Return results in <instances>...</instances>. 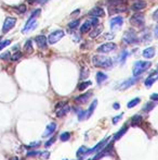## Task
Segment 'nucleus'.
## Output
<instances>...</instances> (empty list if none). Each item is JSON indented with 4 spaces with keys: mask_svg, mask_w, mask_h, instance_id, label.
<instances>
[{
    "mask_svg": "<svg viewBox=\"0 0 158 160\" xmlns=\"http://www.w3.org/2000/svg\"><path fill=\"white\" fill-rule=\"evenodd\" d=\"M93 66L97 68H110L113 66V60L109 57H105V56H94L92 58Z\"/></svg>",
    "mask_w": 158,
    "mask_h": 160,
    "instance_id": "nucleus-1",
    "label": "nucleus"
},
{
    "mask_svg": "<svg viewBox=\"0 0 158 160\" xmlns=\"http://www.w3.org/2000/svg\"><path fill=\"white\" fill-rule=\"evenodd\" d=\"M151 66H152V62H149V61H136L133 66V69H132L133 76L141 75L143 72H145L147 69H149Z\"/></svg>",
    "mask_w": 158,
    "mask_h": 160,
    "instance_id": "nucleus-2",
    "label": "nucleus"
},
{
    "mask_svg": "<svg viewBox=\"0 0 158 160\" xmlns=\"http://www.w3.org/2000/svg\"><path fill=\"white\" fill-rule=\"evenodd\" d=\"M39 13H40V10H37V11H35L30 15V17H29V20L27 21V23L25 24V27L23 28V33L24 34H26V33H28V32H30V31H33L34 28L36 27L37 26V22H36V17H37Z\"/></svg>",
    "mask_w": 158,
    "mask_h": 160,
    "instance_id": "nucleus-3",
    "label": "nucleus"
},
{
    "mask_svg": "<svg viewBox=\"0 0 158 160\" xmlns=\"http://www.w3.org/2000/svg\"><path fill=\"white\" fill-rule=\"evenodd\" d=\"M122 40L125 42L126 44H128V45L138 44V43L140 42V39L138 38L136 34L134 33L133 31H131V29L125 32V34H124V37H122Z\"/></svg>",
    "mask_w": 158,
    "mask_h": 160,
    "instance_id": "nucleus-4",
    "label": "nucleus"
},
{
    "mask_svg": "<svg viewBox=\"0 0 158 160\" xmlns=\"http://www.w3.org/2000/svg\"><path fill=\"white\" fill-rule=\"evenodd\" d=\"M64 35H65V32H64L63 29H56V31L52 32V33L48 36V42H49V44H51V45L56 44L59 40H61V39L64 37Z\"/></svg>",
    "mask_w": 158,
    "mask_h": 160,
    "instance_id": "nucleus-5",
    "label": "nucleus"
},
{
    "mask_svg": "<svg viewBox=\"0 0 158 160\" xmlns=\"http://www.w3.org/2000/svg\"><path fill=\"white\" fill-rule=\"evenodd\" d=\"M144 14L143 13H134L130 19V23L136 27H143L144 26Z\"/></svg>",
    "mask_w": 158,
    "mask_h": 160,
    "instance_id": "nucleus-6",
    "label": "nucleus"
},
{
    "mask_svg": "<svg viewBox=\"0 0 158 160\" xmlns=\"http://www.w3.org/2000/svg\"><path fill=\"white\" fill-rule=\"evenodd\" d=\"M99 23V19L97 17H93L91 19H89L88 21L83 23L81 25V27H80V32L81 33H88L92 26H97Z\"/></svg>",
    "mask_w": 158,
    "mask_h": 160,
    "instance_id": "nucleus-7",
    "label": "nucleus"
},
{
    "mask_svg": "<svg viewBox=\"0 0 158 160\" xmlns=\"http://www.w3.org/2000/svg\"><path fill=\"white\" fill-rule=\"evenodd\" d=\"M113 143H114V141H113L112 143L107 144V145L105 146V148L102 149L101 151H99L98 154L94 156L93 160H100L101 158H103L104 156H108V155L113 154Z\"/></svg>",
    "mask_w": 158,
    "mask_h": 160,
    "instance_id": "nucleus-8",
    "label": "nucleus"
},
{
    "mask_svg": "<svg viewBox=\"0 0 158 160\" xmlns=\"http://www.w3.org/2000/svg\"><path fill=\"white\" fill-rule=\"evenodd\" d=\"M15 23H17V19H15V17H7L5 23H3L2 32H3V33H8L11 28L14 27Z\"/></svg>",
    "mask_w": 158,
    "mask_h": 160,
    "instance_id": "nucleus-9",
    "label": "nucleus"
},
{
    "mask_svg": "<svg viewBox=\"0 0 158 160\" xmlns=\"http://www.w3.org/2000/svg\"><path fill=\"white\" fill-rule=\"evenodd\" d=\"M110 28L113 31H116V29H119L121 27V25L124 24V19L121 17H115L110 20Z\"/></svg>",
    "mask_w": 158,
    "mask_h": 160,
    "instance_id": "nucleus-10",
    "label": "nucleus"
},
{
    "mask_svg": "<svg viewBox=\"0 0 158 160\" xmlns=\"http://www.w3.org/2000/svg\"><path fill=\"white\" fill-rule=\"evenodd\" d=\"M114 49H116V44L114 43H106V44L101 45L98 48L99 52H103V54H107V52H110Z\"/></svg>",
    "mask_w": 158,
    "mask_h": 160,
    "instance_id": "nucleus-11",
    "label": "nucleus"
},
{
    "mask_svg": "<svg viewBox=\"0 0 158 160\" xmlns=\"http://www.w3.org/2000/svg\"><path fill=\"white\" fill-rule=\"evenodd\" d=\"M136 82H138V76H134L133 78H129V80L125 81L124 83H121L119 86H118V88L119 89H127V88H129L130 86H132V85H134Z\"/></svg>",
    "mask_w": 158,
    "mask_h": 160,
    "instance_id": "nucleus-12",
    "label": "nucleus"
},
{
    "mask_svg": "<svg viewBox=\"0 0 158 160\" xmlns=\"http://www.w3.org/2000/svg\"><path fill=\"white\" fill-rule=\"evenodd\" d=\"M108 139H109V137H106V138H104V139H102V141H101L100 143H98V145H95L93 148L88 149V153H98V151H100V149L103 148L104 146L107 144V141H108Z\"/></svg>",
    "mask_w": 158,
    "mask_h": 160,
    "instance_id": "nucleus-13",
    "label": "nucleus"
},
{
    "mask_svg": "<svg viewBox=\"0 0 158 160\" xmlns=\"http://www.w3.org/2000/svg\"><path fill=\"white\" fill-rule=\"evenodd\" d=\"M35 42H36L37 46H38L39 48H41V49H44V48L47 47V38H46V36H44V35L36 36L35 37Z\"/></svg>",
    "mask_w": 158,
    "mask_h": 160,
    "instance_id": "nucleus-14",
    "label": "nucleus"
},
{
    "mask_svg": "<svg viewBox=\"0 0 158 160\" xmlns=\"http://www.w3.org/2000/svg\"><path fill=\"white\" fill-rule=\"evenodd\" d=\"M92 95V92H88L86 94H82L80 96H78L75 98V101H76L77 104H86L88 101V99L90 98V96Z\"/></svg>",
    "mask_w": 158,
    "mask_h": 160,
    "instance_id": "nucleus-15",
    "label": "nucleus"
},
{
    "mask_svg": "<svg viewBox=\"0 0 158 160\" xmlns=\"http://www.w3.org/2000/svg\"><path fill=\"white\" fill-rule=\"evenodd\" d=\"M55 129H56V123L55 122H51L49 125L46 127V131H44L42 137H48L49 135H52L53 132L55 131Z\"/></svg>",
    "mask_w": 158,
    "mask_h": 160,
    "instance_id": "nucleus-16",
    "label": "nucleus"
},
{
    "mask_svg": "<svg viewBox=\"0 0 158 160\" xmlns=\"http://www.w3.org/2000/svg\"><path fill=\"white\" fill-rule=\"evenodd\" d=\"M69 110H71V107H69V106L68 105H63L60 109L55 110L56 111V116H58V118H62V116H65L66 113H68Z\"/></svg>",
    "mask_w": 158,
    "mask_h": 160,
    "instance_id": "nucleus-17",
    "label": "nucleus"
},
{
    "mask_svg": "<svg viewBox=\"0 0 158 160\" xmlns=\"http://www.w3.org/2000/svg\"><path fill=\"white\" fill-rule=\"evenodd\" d=\"M89 14L90 15H92V17H104V10L102 8H100V7H95V8H93L91 11L89 12Z\"/></svg>",
    "mask_w": 158,
    "mask_h": 160,
    "instance_id": "nucleus-18",
    "label": "nucleus"
},
{
    "mask_svg": "<svg viewBox=\"0 0 158 160\" xmlns=\"http://www.w3.org/2000/svg\"><path fill=\"white\" fill-rule=\"evenodd\" d=\"M145 7H146V2H144V1H136V3H133L131 6V9L133 11H140V10H143Z\"/></svg>",
    "mask_w": 158,
    "mask_h": 160,
    "instance_id": "nucleus-19",
    "label": "nucleus"
},
{
    "mask_svg": "<svg viewBox=\"0 0 158 160\" xmlns=\"http://www.w3.org/2000/svg\"><path fill=\"white\" fill-rule=\"evenodd\" d=\"M155 56V48L154 47H148L143 51V57L146 59H152Z\"/></svg>",
    "mask_w": 158,
    "mask_h": 160,
    "instance_id": "nucleus-20",
    "label": "nucleus"
},
{
    "mask_svg": "<svg viewBox=\"0 0 158 160\" xmlns=\"http://www.w3.org/2000/svg\"><path fill=\"white\" fill-rule=\"evenodd\" d=\"M97 106H98V100H93L92 104L90 105V107H89V109H88V111H86V118L85 119H88V118H90L91 116V114H92L93 112H94V109L97 108Z\"/></svg>",
    "mask_w": 158,
    "mask_h": 160,
    "instance_id": "nucleus-21",
    "label": "nucleus"
},
{
    "mask_svg": "<svg viewBox=\"0 0 158 160\" xmlns=\"http://www.w3.org/2000/svg\"><path fill=\"white\" fill-rule=\"evenodd\" d=\"M102 31H103V25H99V26H95L94 29H93L92 32L90 33V37L91 38H95V37H98L100 34L102 33Z\"/></svg>",
    "mask_w": 158,
    "mask_h": 160,
    "instance_id": "nucleus-22",
    "label": "nucleus"
},
{
    "mask_svg": "<svg viewBox=\"0 0 158 160\" xmlns=\"http://www.w3.org/2000/svg\"><path fill=\"white\" fill-rule=\"evenodd\" d=\"M141 122H142V116L140 114H136V116L131 119V125L132 127H139Z\"/></svg>",
    "mask_w": 158,
    "mask_h": 160,
    "instance_id": "nucleus-23",
    "label": "nucleus"
},
{
    "mask_svg": "<svg viewBox=\"0 0 158 160\" xmlns=\"http://www.w3.org/2000/svg\"><path fill=\"white\" fill-rule=\"evenodd\" d=\"M127 131H128V127H124L122 129H120L119 131H118V132L114 135V139H113V141H117V139H119L121 136H124V135H125V133L127 132Z\"/></svg>",
    "mask_w": 158,
    "mask_h": 160,
    "instance_id": "nucleus-24",
    "label": "nucleus"
},
{
    "mask_svg": "<svg viewBox=\"0 0 158 160\" xmlns=\"http://www.w3.org/2000/svg\"><path fill=\"white\" fill-rule=\"evenodd\" d=\"M97 83L98 84H101L102 82H104L105 80H107V75L103 73V72H98L97 73Z\"/></svg>",
    "mask_w": 158,
    "mask_h": 160,
    "instance_id": "nucleus-25",
    "label": "nucleus"
},
{
    "mask_svg": "<svg viewBox=\"0 0 158 160\" xmlns=\"http://www.w3.org/2000/svg\"><path fill=\"white\" fill-rule=\"evenodd\" d=\"M24 49H25V51H26L27 54H32L34 51V48H33V46H32V42H30V40H27V42L25 43Z\"/></svg>",
    "mask_w": 158,
    "mask_h": 160,
    "instance_id": "nucleus-26",
    "label": "nucleus"
},
{
    "mask_svg": "<svg viewBox=\"0 0 158 160\" xmlns=\"http://www.w3.org/2000/svg\"><path fill=\"white\" fill-rule=\"evenodd\" d=\"M91 85V82L90 81H86V82H82L78 85V90H85L86 88H88V86Z\"/></svg>",
    "mask_w": 158,
    "mask_h": 160,
    "instance_id": "nucleus-27",
    "label": "nucleus"
},
{
    "mask_svg": "<svg viewBox=\"0 0 158 160\" xmlns=\"http://www.w3.org/2000/svg\"><path fill=\"white\" fill-rule=\"evenodd\" d=\"M128 50H124L122 52H121V55H120V58H119V62L121 64H124L126 62V59H127V57H128Z\"/></svg>",
    "mask_w": 158,
    "mask_h": 160,
    "instance_id": "nucleus-28",
    "label": "nucleus"
},
{
    "mask_svg": "<svg viewBox=\"0 0 158 160\" xmlns=\"http://www.w3.org/2000/svg\"><path fill=\"white\" fill-rule=\"evenodd\" d=\"M79 24H80V21L79 20H75V21H71L69 24H68V28L69 29H75L79 26Z\"/></svg>",
    "mask_w": 158,
    "mask_h": 160,
    "instance_id": "nucleus-29",
    "label": "nucleus"
},
{
    "mask_svg": "<svg viewBox=\"0 0 158 160\" xmlns=\"http://www.w3.org/2000/svg\"><path fill=\"white\" fill-rule=\"evenodd\" d=\"M108 2L113 6H122V3H126L127 0H108Z\"/></svg>",
    "mask_w": 158,
    "mask_h": 160,
    "instance_id": "nucleus-30",
    "label": "nucleus"
},
{
    "mask_svg": "<svg viewBox=\"0 0 158 160\" xmlns=\"http://www.w3.org/2000/svg\"><path fill=\"white\" fill-rule=\"evenodd\" d=\"M141 100H140V98H134V99H132V100H130L129 102H128V108H133V107H136L139 102H140Z\"/></svg>",
    "mask_w": 158,
    "mask_h": 160,
    "instance_id": "nucleus-31",
    "label": "nucleus"
},
{
    "mask_svg": "<svg viewBox=\"0 0 158 160\" xmlns=\"http://www.w3.org/2000/svg\"><path fill=\"white\" fill-rule=\"evenodd\" d=\"M69 138H71V134L68 132H64L60 135V139L62 142H67Z\"/></svg>",
    "mask_w": 158,
    "mask_h": 160,
    "instance_id": "nucleus-32",
    "label": "nucleus"
},
{
    "mask_svg": "<svg viewBox=\"0 0 158 160\" xmlns=\"http://www.w3.org/2000/svg\"><path fill=\"white\" fill-rule=\"evenodd\" d=\"M155 81H156V80H155V78H154L153 76L147 77L146 81H145V86H146V87H151V86L153 85V83H154Z\"/></svg>",
    "mask_w": 158,
    "mask_h": 160,
    "instance_id": "nucleus-33",
    "label": "nucleus"
},
{
    "mask_svg": "<svg viewBox=\"0 0 158 160\" xmlns=\"http://www.w3.org/2000/svg\"><path fill=\"white\" fill-rule=\"evenodd\" d=\"M88 153V149L86 146H81L80 148L77 150V156H79V155H86Z\"/></svg>",
    "mask_w": 158,
    "mask_h": 160,
    "instance_id": "nucleus-34",
    "label": "nucleus"
},
{
    "mask_svg": "<svg viewBox=\"0 0 158 160\" xmlns=\"http://www.w3.org/2000/svg\"><path fill=\"white\" fill-rule=\"evenodd\" d=\"M89 75V70L86 69V68H82L81 69V73H80V78H86V77Z\"/></svg>",
    "mask_w": 158,
    "mask_h": 160,
    "instance_id": "nucleus-35",
    "label": "nucleus"
},
{
    "mask_svg": "<svg viewBox=\"0 0 158 160\" xmlns=\"http://www.w3.org/2000/svg\"><path fill=\"white\" fill-rule=\"evenodd\" d=\"M10 44H11V40H10V39H7V40L1 42V43H0V50H2L3 48H6L7 46Z\"/></svg>",
    "mask_w": 158,
    "mask_h": 160,
    "instance_id": "nucleus-36",
    "label": "nucleus"
},
{
    "mask_svg": "<svg viewBox=\"0 0 158 160\" xmlns=\"http://www.w3.org/2000/svg\"><path fill=\"white\" fill-rule=\"evenodd\" d=\"M21 58H22V54H21L20 51H17V52H15V54L11 57V60L17 61V60H19V59H21Z\"/></svg>",
    "mask_w": 158,
    "mask_h": 160,
    "instance_id": "nucleus-37",
    "label": "nucleus"
},
{
    "mask_svg": "<svg viewBox=\"0 0 158 160\" xmlns=\"http://www.w3.org/2000/svg\"><path fill=\"white\" fill-rule=\"evenodd\" d=\"M155 107V105L153 104V102H149V104H146V106L143 108V110L145 111V112H148V111H151Z\"/></svg>",
    "mask_w": 158,
    "mask_h": 160,
    "instance_id": "nucleus-38",
    "label": "nucleus"
},
{
    "mask_svg": "<svg viewBox=\"0 0 158 160\" xmlns=\"http://www.w3.org/2000/svg\"><path fill=\"white\" fill-rule=\"evenodd\" d=\"M40 146V142H34L30 143L29 145H26V148H35V147H38Z\"/></svg>",
    "mask_w": 158,
    "mask_h": 160,
    "instance_id": "nucleus-39",
    "label": "nucleus"
},
{
    "mask_svg": "<svg viewBox=\"0 0 158 160\" xmlns=\"http://www.w3.org/2000/svg\"><path fill=\"white\" fill-rule=\"evenodd\" d=\"M50 157L49 151H44V153H40V158L41 159H48Z\"/></svg>",
    "mask_w": 158,
    "mask_h": 160,
    "instance_id": "nucleus-40",
    "label": "nucleus"
},
{
    "mask_svg": "<svg viewBox=\"0 0 158 160\" xmlns=\"http://www.w3.org/2000/svg\"><path fill=\"white\" fill-rule=\"evenodd\" d=\"M28 157H34V156H37V155H40V151H36V150H33V151H28L26 154Z\"/></svg>",
    "mask_w": 158,
    "mask_h": 160,
    "instance_id": "nucleus-41",
    "label": "nucleus"
},
{
    "mask_svg": "<svg viewBox=\"0 0 158 160\" xmlns=\"http://www.w3.org/2000/svg\"><path fill=\"white\" fill-rule=\"evenodd\" d=\"M54 142H55V137L50 138L49 141H48V142H47V143L44 144V146H46V147H50V146H51V145H52V144L54 143Z\"/></svg>",
    "mask_w": 158,
    "mask_h": 160,
    "instance_id": "nucleus-42",
    "label": "nucleus"
},
{
    "mask_svg": "<svg viewBox=\"0 0 158 160\" xmlns=\"http://www.w3.org/2000/svg\"><path fill=\"white\" fill-rule=\"evenodd\" d=\"M17 11L20 12V13H24V12L26 11V6L25 5H21V6L17 8Z\"/></svg>",
    "mask_w": 158,
    "mask_h": 160,
    "instance_id": "nucleus-43",
    "label": "nucleus"
},
{
    "mask_svg": "<svg viewBox=\"0 0 158 160\" xmlns=\"http://www.w3.org/2000/svg\"><path fill=\"white\" fill-rule=\"evenodd\" d=\"M78 118H79V120H82V119H85L86 118V111H79V113H78Z\"/></svg>",
    "mask_w": 158,
    "mask_h": 160,
    "instance_id": "nucleus-44",
    "label": "nucleus"
},
{
    "mask_svg": "<svg viewBox=\"0 0 158 160\" xmlns=\"http://www.w3.org/2000/svg\"><path fill=\"white\" fill-rule=\"evenodd\" d=\"M122 116H124V113H121V114H119V116H115L114 119H113V123H114V124L118 123V121L120 120V118H122Z\"/></svg>",
    "mask_w": 158,
    "mask_h": 160,
    "instance_id": "nucleus-45",
    "label": "nucleus"
},
{
    "mask_svg": "<svg viewBox=\"0 0 158 160\" xmlns=\"http://www.w3.org/2000/svg\"><path fill=\"white\" fill-rule=\"evenodd\" d=\"M115 37V35L113 33H106L105 34V38L106 39H112V38H114Z\"/></svg>",
    "mask_w": 158,
    "mask_h": 160,
    "instance_id": "nucleus-46",
    "label": "nucleus"
},
{
    "mask_svg": "<svg viewBox=\"0 0 158 160\" xmlns=\"http://www.w3.org/2000/svg\"><path fill=\"white\" fill-rule=\"evenodd\" d=\"M9 57H10V52H9V51H7V52H5L3 55L1 56V58H2V59H8Z\"/></svg>",
    "mask_w": 158,
    "mask_h": 160,
    "instance_id": "nucleus-47",
    "label": "nucleus"
},
{
    "mask_svg": "<svg viewBox=\"0 0 158 160\" xmlns=\"http://www.w3.org/2000/svg\"><path fill=\"white\" fill-rule=\"evenodd\" d=\"M151 99L154 100V101H158V94H153L151 96Z\"/></svg>",
    "mask_w": 158,
    "mask_h": 160,
    "instance_id": "nucleus-48",
    "label": "nucleus"
},
{
    "mask_svg": "<svg viewBox=\"0 0 158 160\" xmlns=\"http://www.w3.org/2000/svg\"><path fill=\"white\" fill-rule=\"evenodd\" d=\"M153 19H154V20H156V21L158 20V9L154 12V13H153Z\"/></svg>",
    "mask_w": 158,
    "mask_h": 160,
    "instance_id": "nucleus-49",
    "label": "nucleus"
},
{
    "mask_svg": "<svg viewBox=\"0 0 158 160\" xmlns=\"http://www.w3.org/2000/svg\"><path fill=\"white\" fill-rule=\"evenodd\" d=\"M154 35H155V37H156V38H158V24H157V26L155 27V31H154Z\"/></svg>",
    "mask_w": 158,
    "mask_h": 160,
    "instance_id": "nucleus-50",
    "label": "nucleus"
},
{
    "mask_svg": "<svg viewBox=\"0 0 158 160\" xmlns=\"http://www.w3.org/2000/svg\"><path fill=\"white\" fill-rule=\"evenodd\" d=\"M38 1H40V0H28V2H29L30 5H33L35 2H38Z\"/></svg>",
    "mask_w": 158,
    "mask_h": 160,
    "instance_id": "nucleus-51",
    "label": "nucleus"
},
{
    "mask_svg": "<svg viewBox=\"0 0 158 160\" xmlns=\"http://www.w3.org/2000/svg\"><path fill=\"white\" fill-rule=\"evenodd\" d=\"M113 107H114L115 109H119V104H114Z\"/></svg>",
    "mask_w": 158,
    "mask_h": 160,
    "instance_id": "nucleus-52",
    "label": "nucleus"
},
{
    "mask_svg": "<svg viewBox=\"0 0 158 160\" xmlns=\"http://www.w3.org/2000/svg\"><path fill=\"white\" fill-rule=\"evenodd\" d=\"M10 160H19V158H17V157H12Z\"/></svg>",
    "mask_w": 158,
    "mask_h": 160,
    "instance_id": "nucleus-53",
    "label": "nucleus"
},
{
    "mask_svg": "<svg viewBox=\"0 0 158 160\" xmlns=\"http://www.w3.org/2000/svg\"><path fill=\"white\" fill-rule=\"evenodd\" d=\"M63 160H67V159H63Z\"/></svg>",
    "mask_w": 158,
    "mask_h": 160,
    "instance_id": "nucleus-54",
    "label": "nucleus"
},
{
    "mask_svg": "<svg viewBox=\"0 0 158 160\" xmlns=\"http://www.w3.org/2000/svg\"><path fill=\"white\" fill-rule=\"evenodd\" d=\"M0 39H1V36H0Z\"/></svg>",
    "mask_w": 158,
    "mask_h": 160,
    "instance_id": "nucleus-55",
    "label": "nucleus"
},
{
    "mask_svg": "<svg viewBox=\"0 0 158 160\" xmlns=\"http://www.w3.org/2000/svg\"><path fill=\"white\" fill-rule=\"evenodd\" d=\"M136 1H139V0H136Z\"/></svg>",
    "mask_w": 158,
    "mask_h": 160,
    "instance_id": "nucleus-56",
    "label": "nucleus"
},
{
    "mask_svg": "<svg viewBox=\"0 0 158 160\" xmlns=\"http://www.w3.org/2000/svg\"></svg>",
    "mask_w": 158,
    "mask_h": 160,
    "instance_id": "nucleus-57",
    "label": "nucleus"
}]
</instances>
